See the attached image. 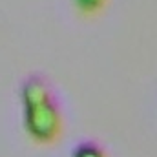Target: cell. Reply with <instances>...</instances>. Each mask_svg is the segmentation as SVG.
Wrapping results in <instances>:
<instances>
[{
    "label": "cell",
    "instance_id": "obj_1",
    "mask_svg": "<svg viewBox=\"0 0 157 157\" xmlns=\"http://www.w3.org/2000/svg\"><path fill=\"white\" fill-rule=\"evenodd\" d=\"M59 124H60L59 108L51 99L39 106L26 108V128L39 141L53 139L55 133L59 132Z\"/></svg>",
    "mask_w": 157,
    "mask_h": 157
},
{
    "label": "cell",
    "instance_id": "obj_2",
    "mask_svg": "<svg viewBox=\"0 0 157 157\" xmlns=\"http://www.w3.org/2000/svg\"><path fill=\"white\" fill-rule=\"evenodd\" d=\"M49 88L46 84V80L40 77H29L24 82V88H22V101H24V106L26 108H33V106H39L42 102L49 101Z\"/></svg>",
    "mask_w": 157,
    "mask_h": 157
},
{
    "label": "cell",
    "instance_id": "obj_3",
    "mask_svg": "<svg viewBox=\"0 0 157 157\" xmlns=\"http://www.w3.org/2000/svg\"><path fill=\"white\" fill-rule=\"evenodd\" d=\"M73 157H104V154L95 143H82L73 150Z\"/></svg>",
    "mask_w": 157,
    "mask_h": 157
},
{
    "label": "cell",
    "instance_id": "obj_4",
    "mask_svg": "<svg viewBox=\"0 0 157 157\" xmlns=\"http://www.w3.org/2000/svg\"><path fill=\"white\" fill-rule=\"evenodd\" d=\"M75 4H77L82 11L90 13V11H95V9H99V7L104 4V0H75Z\"/></svg>",
    "mask_w": 157,
    "mask_h": 157
}]
</instances>
